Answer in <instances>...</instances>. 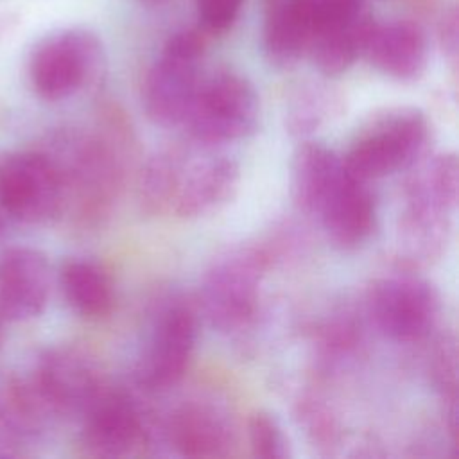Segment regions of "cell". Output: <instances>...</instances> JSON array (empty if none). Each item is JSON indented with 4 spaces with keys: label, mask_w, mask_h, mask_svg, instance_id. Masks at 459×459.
Returning <instances> with one entry per match:
<instances>
[{
    "label": "cell",
    "mask_w": 459,
    "mask_h": 459,
    "mask_svg": "<svg viewBox=\"0 0 459 459\" xmlns=\"http://www.w3.org/2000/svg\"><path fill=\"white\" fill-rule=\"evenodd\" d=\"M30 437L25 434L4 394L0 393V457L23 454V446Z\"/></svg>",
    "instance_id": "27"
},
{
    "label": "cell",
    "mask_w": 459,
    "mask_h": 459,
    "mask_svg": "<svg viewBox=\"0 0 459 459\" xmlns=\"http://www.w3.org/2000/svg\"><path fill=\"white\" fill-rule=\"evenodd\" d=\"M104 65V48L93 32L66 29L36 45L29 61V79L41 99L56 102L95 86Z\"/></svg>",
    "instance_id": "5"
},
{
    "label": "cell",
    "mask_w": 459,
    "mask_h": 459,
    "mask_svg": "<svg viewBox=\"0 0 459 459\" xmlns=\"http://www.w3.org/2000/svg\"><path fill=\"white\" fill-rule=\"evenodd\" d=\"M0 231H2V224H0Z\"/></svg>",
    "instance_id": "31"
},
{
    "label": "cell",
    "mask_w": 459,
    "mask_h": 459,
    "mask_svg": "<svg viewBox=\"0 0 459 459\" xmlns=\"http://www.w3.org/2000/svg\"><path fill=\"white\" fill-rule=\"evenodd\" d=\"M455 208L412 186L403 188V208L396 224V249L407 267L439 260L452 235Z\"/></svg>",
    "instance_id": "11"
},
{
    "label": "cell",
    "mask_w": 459,
    "mask_h": 459,
    "mask_svg": "<svg viewBox=\"0 0 459 459\" xmlns=\"http://www.w3.org/2000/svg\"><path fill=\"white\" fill-rule=\"evenodd\" d=\"M298 416L310 439L319 446H332L337 441V421L319 400L307 398L299 402Z\"/></svg>",
    "instance_id": "25"
},
{
    "label": "cell",
    "mask_w": 459,
    "mask_h": 459,
    "mask_svg": "<svg viewBox=\"0 0 459 459\" xmlns=\"http://www.w3.org/2000/svg\"><path fill=\"white\" fill-rule=\"evenodd\" d=\"M197 342V314L179 298L169 299L152 319L134 377L145 389H167L186 373Z\"/></svg>",
    "instance_id": "9"
},
{
    "label": "cell",
    "mask_w": 459,
    "mask_h": 459,
    "mask_svg": "<svg viewBox=\"0 0 459 459\" xmlns=\"http://www.w3.org/2000/svg\"><path fill=\"white\" fill-rule=\"evenodd\" d=\"M328 240L344 251L357 249L373 233L377 206L366 181L353 178L344 167L316 213Z\"/></svg>",
    "instance_id": "15"
},
{
    "label": "cell",
    "mask_w": 459,
    "mask_h": 459,
    "mask_svg": "<svg viewBox=\"0 0 459 459\" xmlns=\"http://www.w3.org/2000/svg\"><path fill=\"white\" fill-rule=\"evenodd\" d=\"M142 4H149V5H158V4H163L167 0H140Z\"/></svg>",
    "instance_id": "29"
},
{
    "label": "cell",
    "mask_w": 459,
    "mask_h": 459,
    "mask_svg": "<svg viewBox=\"0 0 459 459\" xmlns=\"http://www.w3.org/2000/svg\"><path fill=\"white\" fill-rule=\"evenodd\" d=\"M362 56L384 75L398 81H416L429 63V45L423 29L409 20L371 22Z\"/></svg>",
    "instance_id": "16"
},
{
    "label": "cell",
    "mask_w": 459,
    "mask_h": 459,
    "mask_svg": "<svg viewBox=\"0 0 459 459\" xmlns=\"http://www.w3.org/2000/svg\"><path fill=\"white\" fill-rule=\"evenodd\" d=\"M244 5V0H195L197 16L203 27L213 34L226 32Z\"/></svg>",
    "instance_id": "26"
},
{
    "label": "cell",
    "mask_w": 459,
    "mask_h": 459,
    "mask_svg": "<svg viewBox=\"0 0 459 459\" xmlns=\"http://www.w3.org/2000/svg\"><path fill=\"white\" fill-rule=\"evenodd\" d=\"M0 339H2V317H0Z\"/></svg>",
    "instance_id": "30"
},
{
    "label": "cell",
    "mask_w": 459,
    "mask_h": 459,
    "mask_svg": "<svg viewBox=\"0 0 459 459\" xmlns=\"http://www.w3.org/2000/svg\"><path fill=\"white\" fill-rule=\"evenodd\" d=\"M181 124L195 142L204 145L247 138L260 124L258 93L237 72H212L201 77Z\"/></svg>",
    "instance_id": "4"
},
{
    "label": "cell",
    "mask_w": 459,
    "mask_h": 459,
    "mask_svg": "<svg viewBox=\"0 0 459 459\" xmlns=\"http://www.w3.org/2000/svg\"><path fill=\"white\" fill-rule=\"evenodd\" d=\"M99 133L61 131L45 151L57 167L65 204L74 201L77 215L99 221L109 213L127 172L133 134L124 117L109 111Z\"/></svg>",
    "instance_id": "1"
},
{
    "label": "cell",
    "mask_w": 459,
    "mask_h": 459,
    "mask_svg": "<svg viewBox=\"0 0 459 459\" xmlns=\"http://www.w3.org/2000/svg\"><path fill=\"white\" fill-rule=\"evenodd\" d=\"M341 172L342 161L332 149L314 140H301L290 163V197L294 206L303 213L316 215Z\"/></svg>",
    "instance_id": "19"
},
{
    "label": "cell",
    "mask_w": 459,
    "mask_h": 459,
    "mask_svg": "<svg viewBox=\"0 0 459 459\" xmlns=\"http://www.w3.org/2000/svg\"><path fill=\"white\" fill-rule=\"evenodd\" d=\"M271 264L273 253L265 246H238L210 264L201 281L199 303L213 328L233 333L255 319Z\"/></svg>",
    "instance_id": "3"
},
{
    "label": "cell",
    "mask_w": 459,
    "mask_h": 459,
    "mask_svg": "<svg viewBox=\"0 0 459 459\" xmlns=\"http://www.w3.org/2000/svg\"><path fill=\"white\" fill-rule=\"evenodd\" d=\"M247 443L251 454L260 459H289L292 455L290 441L281 423L267 411H255L249 416Z\"/></svg>",
    "instance_id": "24"
},
{
    "label": "cell",
    "mask_w": 459,
    "mask_h": 459,
    "mask_svg": "<svg viewBox=\"0 0 459 459\" xmlns=\"http://www.w3.org/2000/svg\"><path fill=\"white\" fill-rule=\"evenodd\" d=\"M459 27H457V11L452 7L439 23V41L443 50L450 56L452 61L457 57V41H459Z\"/></svg>",
    "instance_id": "28"
},
{
    "label": "cell",
    "mask_w": 459,
    "mask_h": 459,
    "mask_svg": "<svg viewBox=\"0 0 459 459\" xmlns=\"http://www.w3.org/2000/svg\"><path fill=\"white\" fill-rule=\"evenodd\" d=\"M145 445V425L136 405L106 389L82 414L81 446L90 457L118 459L138 454Z\"/></svg>",
    "instance_id": "12"
},
{
    "label": "cell",
    "mask_w": 459,
    "mask_h": 459,
    "mask_svg": "<svg viewBox=\"0 0 459 459\" xmlns=\"http://www.w3.org/2000/svg\"><path fill=\"white\" fill-rule=\"evenodd\" d=\"M371 22L366 13L351 18L317 22L307 52L314 66L328 77L344 74L362 56L364 38Z\"/></svg>",
    "instance_id": "20"
},
{
    "label": "cell",
    "mask_w": 459,
    "mask_h": 459,
    "mask_svg": "<svg viewBox=\"0 0 459 459\" xmlns=\"http://www.w3.org/2000/svg\"><path fill=\"white\" fill-rule=\"evenodd\" d=\"M430 142L427 115L414 106H393L373 113L353 134L342 167L369 183L423 160Z\"/></svg>",
    "instance_id": "2"
},
{
    "label": "cell",
    "mask_w": 459,
    "mask_h": 459,
    "mask_svg": "<svg viewBox=\"0 0 459 459\" xmlns=\"http://www.w3.org/2000/svg\"><path fill=\"white\" fill-rule=\"evenodd\" d=\"M165 432L170 446L183 457H226L235 445V427L230 414L210 400H186L178 405Z\"/></svg>",
    "instance_id": "14"
},
{
    "label": "cell",
    "mask_w": 459,
    "mask_h": 459,
    "mask_svg": "<svg viewBox=\"0 0 459 459\" xmlns=\"http://www.w3.org/2000/svg\"><path fill=\"white\" fill-rule=\"evenodd\" d=\"M50 294L47 256L29 246H14L0 255V317L29 321L38 317Z\"/></svg>",
    "instance_id": "13"
},
{
    "label": "cell",
    "mask_w": 459,
    "mask_h": 459,
    "mask_svg": "<svg viewBox=\"0 0 459 459\" xmlns=\"http://www.w3.org/2000/svg\"><path fill=\"white\" fill-rule=\"evenodd\" d=\"M185 154L176 149L154 152L138 174V201L143 212L161 215L172 210L183 169Z\"/></svg>",
    "instance_id": "22"
},
{
    "label": "cell",
    "mask_w": 459,
    "mask_h": 459,
    "mask_svg": "<svg viewBox=\"0 0 459 459\" xmlns=\"http://www.w3.org/2000/svg\"><path fill=\"white\" fill-rule=\"evenodd\" d=\"M314 30L316 13L308 0H271L262 30L267 61L276 68L296 65L308 52Z\"/></svg>",
    "instance_id": "18"
},
{
    "label": "cell",
    "mask_w": 459,
    "mask_h": 459,
    "mask_svg": "<svg viewBox=\"0 0 459 459\" xmlns=\"http://www.w3.org/2000/svg\"><path fill=\"white\" fill-rule=\"evenodd\" d=\"M0 206L20 222L41 224L65 208V186L45 151L0 156Z\"/></svg>",
    "instance_id": "8"
},
{
    "label": "cell",
    "mask_w": 459,
    "mask_h": 459,
    "mask_svg": "<svg viewBox=\"0 0 459 459\" xmlns=\"http://www.w3.org/2000/svg\"><path fill=\"white\" fill-rule=\"evenodd\" d=\"M335 113V99L321 91H303L292 99L285 113V129L294 138H308Z\"/></svg>",
    "instance_id": "23"
},
{
    "label": "cell",
    "mask_w": 459,
    "mask_h": 459,
    "mask_svg": "<svg viewBox=\"0 0 459 459\" xmlns=\"http://www.w3.org/2000/svg\"><path fill=\"white\" fill-rule=\"evenodd\" d=\"M30 380L52 416H82L108 389L93 359L72 346L47 348Z\"/></svg>",
    "instance_id": "10"
},
{
    "label": "cell",
    "mask_w": 459,
    "mask_h": 459,
    "mask_svg": "<svg viewBox=\"0 0 459 459\" xmlns=\"http://www.w3.org/2000/svg\"><path fill=\"white\" fill-rule=\"evenodd\" d=\"M238 183V163L228 156L186 161L170 212L181 219L210 215L235 197Z\"/></svg>",
    "instance_id": "17"
},
{
    "label": "cell",
    "mask_w": 459,
    "mask_h": 459,
    "mask_svg": "<svg viewBox=\"0 0 459 459\" xmlns=\"http://www.w3.org/2000/svg\"><path fill=\"white\" fill-rule=\"evenodd\" d=\"M61 290L66 303L82 317L100 319L115 305V289L106 269L88 258H72L63 264Z\"/></svg>",
    "instance_id": "21"
},
{
    "label": "cell",
    "mask_w": 459,
    "mask_h": 459,
    "mask_svg": "<svg viewBox=\"0 0 459 459\" xmlns=\"http://www.w3.org/2000/svg\"><path fill=\"white\" fill-rule=\"evenodd\" d=\"M204 38L194 29L174 32L152 63L143 82V109L158 126L183 122L201 82Z\"/></svg>",
    "instance_id": "6"
},
{
    "label": "cell",
    "mask_w": 459,
    "mask_h": 459,
    "mask_svg": "<svg viewBox=\"0 0 459 459\" xmlns=\"http://www.w3.org/2000/svg\"><path fill=\"white\" fill-rule=\"evenodd\" d=\"M366 312L387 339L416 342L436 328L441 299L429 280L414 273H394L373 281L366 296Z\"/></svg>",
    "instance_id": "7"
}]
</instances>
